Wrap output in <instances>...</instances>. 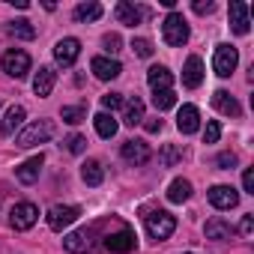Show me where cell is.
Returning <instances> with one entry per match:
<instances>
[{"instance_id":"1","label":"cell","mask_w":254,"mask_h":254,"mask_svg":"<svg viewBox=\"0 0 254 254\" xmlns=\"http://www.w3.org/2000/svg\"><path fill=\"white\" fill-rule=\"evenodd\" d=\"M51 138H54V123H51V120H33V123H27L24 129L18 132L15 144H18L21 150H30V147L48 144Z\"/></svg>"},{"instance_id":"2","label":"cell","mask_w":254,"mask_h":254,"mask_svg":"<svg viewBox=\"0 0 254 254\" xmlns=\"http://www.w3.org/2000/svg\"><path fill=\"white\" fill-rule=\"evenodd\" d=\"M144 224H147V233H150L156 242L168 239V236L177 230V218H174L171 212H165V209H153V212H147V215H144Z\"/></svg>"},{"instance_id":"3","label":"cell","mask_w":254,"mask_h":254,"mask_svg":"<svg viewBox=\"0 0 254 254\" xmlns=\"http://www.w3.org/2000/svg\"><path fill=\"white\" fill-rule=\"evenodd\" d=\"M189 21L180 15V12H171L165 21H162V36H165V42L168 45H174V48H180V45H186L189 42Z\"/></svg>"},{"instance_id":"4","label":"cell","mask_w":254,"mask_h":254,"mask_svg":"<svg viewBox=\"0 0 254 254\" xmlns=\"http://www.w3.org/2000/svg\"><path fill=\"white\" fill-rule=\"evenodd\" d=\"M236 63H239V51L233 45H218L215 54H212V69L218 78H230L236 72Z\"/></svg>"},{"instance_id":"5","label":"cell","mask_w":254,"mask_h":254,"mask_svg":"<svg viewBox=\"0 0 254 254\" xmlns=\"http://www.w3.org/2000/svg\"><path fill=\"white\" fill-rule=\"evenodd\" d=\"M36 221H39V206L30 203V200L15 203L12 212H9V224H12V230H30Z\"/></svg>"},{"instance_id":"6","label":"cell","mask_w":254,"mask_h":254,"mask_svg":"<svg viewBox=\"0 0 254 254\" xmlns=\"http://www.w3.org/2000/svg\"><path fill=\"white\" fill-rule=\"evenodd\" d=\"M102 245H105L111 254H129V251H135L138 236H135V230H132V227H120L117 233H108Z\"/></svg>"},{"instance_id":"7","label":"cell","mask_w":254,"mask_h":254,"mask_svg":"<svg viewBox=\"0 0 254 254\" xmlns=\"http://www.w3.org/2000/svg\"><path fill=\"white\" fill-rule=\"evenodd\" d=\"M0 66H3V72L9 78H24L30 72V54L21 51V48H9L3 54V60H0Z\"/></svg>"},{"instance_id":"8","label":"cell","mask_w":254,"mask_h":254,"mask_svg":"<svg viewBox=\"0 0 254 254\" xmlns=\"http://www.w3.org/2000/svg\"><path fill=\"white\" fill-rule=\"evenodd\" d=\"M120 156L129 162V165H147L150 159H153V150H150V144L147 141H138V138H132V141H126L123 144V150H120Z\"/></svg>"},{"instance_id":"9","label":"cell","mask_w":254,"mask_h":254,"mask_svg":"<svg viewBox=\"0 0 254 254\" xmlns=\"http://www.w3.org/2000/svg\"><path fill=\"white\" fill-rule=\"evenodd\" d=\"M78 215H81V209H78V206H63V203H57V206H51V209H48L45 221H48V227H51V230H57V233H60V230H66Z\"/></svg>"},{"instance_id":"10","label":"cell","mask_w":254,"mask_h":254,"mask_svg":"<svg viewBox=\"0 0 254 254\" xmlns=\"http://www.w3.org/2000/svg\"><path fill=\"white\" fill-rule=\"evenodd\" d=\"M63 245L69 254H87L93 248V227H81V230H72L69 236H63Z\"/></svg>"},{"instance_id":"11","label":"cell","mask_w":254,"mask_h":254,"mask_svg":"<svg viewBox=\"0 0 254 254\" xmlns=\"http://www.w3.org/2000/svg\"><path fill=\"white\" fill-rule=\"evenodd\" d=\"M90 69H93V75H96L99 81H114V78L123 75V66H120V60H114V57H93Z\"/></svg>"},{"instance_id":"12","label":"cell","mask_w":254,"mask_h":254,"mask_svg":"<svg viewBox=\"0 0 254 254\" xmlns=\"http://www.w3.org/2000/svg\"><path fill=\"white\" fill-rule=\"evenodd\" d=\"M209 203L215 209H233L239 203V191L233 186H212L209 189Z\"/></svg>"},{"instance_id":"13","label":"cell","mask_w":254,"mask_h":254,"mask_svg":"<svg viewBox=\"0 0 254 254\" xmlns=\"http://www.w3.org/2000/svg\"><path fill=\"white\" fill-rule=\"evenodd\" d=\"M78 54H81V42L72 39V36H66V39H60V42L54 45V60H57L60 66H72V63L78 60Z\"/></svg>"},{"instance_id":"14","label":"cell","mask_w":254,"mask_h":254,"mask_svg":"<svg viewBox=\"0 0 254 254\" xmlns=\"http://www.w3.org/2000/svg\"><path fill=\"white\" fill-rule=\"evenodd\" d=\"M177 129L183 135H194L200 129V111L194 105H183L180 108V114H177Z\"/></svg>"},{"instance_id":"15","label":"cell","mask_w":254,"mask_h":254,"mask_svg":"<svg viewBox=\"0 0 254 254\" xmlns=\"http://www.w3.org/2000/svg\"><path fill=\"white\" fill-rule=\"evenodd\" d=\"M54 84H57V72H54L51 66H39V72L33 75V93H36L39 99H45V96H51Z\"/></svg>"},{"instance_id":"16","label":"cell","mask_w":254,"mask_h":254,"mask_svg":"<svg viewBox=\"0 0 254 254\" xmlns=\"http://www.w3.org/2000/svg\"><path fill=\"white\" fill-rule=\"evenodd\" d=\"M24 120H27V111H24L21 105H12V108L6 111L3 123H0V135H3V138H12V135L18 132V126H24Z\"/></svg>"},{"instance_id":"17","label":"cell","mask_w":254,"mask_h":254,"mask_svg":"<svg viewBox=\"0 0 254 254\" xmlns=\"http://www.w3.org/2000/svg\"><path fill=\"white\" fill-rule=\"evenodd\" d=\"M183 84L189 87V90H194V87H200L203 84V60L200 57H189L186 60V66H183Z\"/></svg>"},{"instance_id":"18","label":"cell","mask_w":254,"mask_h":254,"mask_svg":"<svg viewBox=\"0 0 254 254\" xmlns=\"http://www.w3.org/2000/svg\"><path fill=\"white\" fill-rule=\"evenodd\" d=\"M230 27H233V33H236V36H245V33L251 30L248 6H245V3H239V0H233V3H230Z\"/></svg>"},{"instance_id":"19","label":"cell","mask_w":254,"mask_h":254,"mask_svg":"<svg viewBox=\"0 0 254 254\" xmlns=\"http://www.w3.org/2000/svg\"><path fill=\"white\" fill-rule=\"evenodd\" d=\"M39 174H42V153L15 168V177H18V183H24V186H33V183L39 180Z\"/></svg>"},{"instance_id":"20","label":"cell","mask_w":254,"mask_h":254,"mask_svg":"<svg viewBox=\"0 0 254 254\" xmlns=\"http://www.w3.org/2000/svg\"><path fill=\"white\" fill-rule=\"evenodd\" d=\"M114 12H117V21L126 24V27H135V24H141V18H144V9H138L135 3H129V0H120Z\"/></svg>"},{"instance_id":"21","label":"cell","mask_w":254,"mask_h":254,"mask_svg":"<svg viewBox=\"0 0 254 254\" xmlns=\"http://www.w3.org/2000/svg\"><path fill=\"white\" fill-rule=\"evenodd\" d=\"M147 84L153 87V93H159V90H171L174 75H171L168 66H150V69H147Z\"/></svg>"},{"instance_id":"22","label":"cell","mask_w":254,"mask_h":254,"mask_svg":"<svg viewBox=\"0 0 254 254\" xmlns=\"http://www.w3.org/2000/svg\"><path fill=\"white\" fill-rule=\"evenodd\" d=\"M147 117H144V102L135 96V99H129V102H123V123L126 126H141Z\"/></svg>"},{"instance_id":"23","label":"cell","mask_w":254,"mask_h":254,"mask_svg":"<svg viewBox=\"0 0 254 254\" xmlns=\"http://www.w3.org/2000/svg\"><path fill=\"white\" fill-rule=\"evenodd\" d=\"M203 233H206V239H218V242L233 239V227H230L224 218H209L206 227H203Z\"/></svg>"},{"instance_id":"24","label":"cell","mask_w":254,"mask_h":254,"mask_svg":"<svg viewBox=\"0 0 254 254\" xmlns=\"http://www.w3.org/2000/svg\"><path fill=\"white\" fill-rule=\"evenodd\" d=\"M212 105H215L221 114H227V117H239V102H236L227 90H215V93H212Z\"/></svg>"},{"instance_id":"25","label":"cell","mask_w":254,"mask_h":254,"mask_svg":"<svg viewBox=\"0 0 254 254\" xmlns=\"http://www.w3.org/2000/svg\"><path fill=\"white\" fill-rule=\"evenodd\" d=\"M189 197H191V183L183 180V177H177V180L168 186V200H171V203H186Z\"/></svg>"},{"instance_id":"26","label":"cell","mask_w":254,"mask_h":254,"mask_svg":"<svg viewBox=\"0 0 254 254\" xmlns=\"http://www.w3.org/2000/svg\"><path fill=\"white\" fill-rule=\"evenodd\" d=\"M81 180H84L87 186H102V180H105L102 165H99L96 159H87V162L81 165Z\"/></svg>"},{"instance_id":"27","label":"cell","mask_w":254,"mask_h":254,"mask_svg":"<svg viewBox=\"0 0 254 254\" xmlns=\"http://www.w3.org/2000/svg\"><path fill=\"white\" fill-rule=\"evenodd\" d=\"M6 33L15 36V39H33V36H36V27H33L27 18H18V21H9V24H6Z\"/></svg>"},{"instance_id":"28","label":"cell","mask_w":254,"mask_h":254,"mask_svg":"<svg viewBox=\"0 0 254 254\" xmlns=\"http://www.w3.org/2000/svg\"><path fill=\"white\" fill-rule=\"evenodd\" d=\"M72 15H75V21H96V18H102V6L96 3V0H90V3H78Z\"/></svg>"},{"instance_id":"29","label":"cell","mask_w":254,"mask_h":254,"mask_svg":"<svg viewBox=\"0 0 254 254\" xmlns=\"http://www.w3.org/2000/svg\"><path fill=\"white\" fill-rule=\"evenodd\" d=\"M93 123H96V132H99L102 138H114V135H117V120H114L111 114L102 111V114L93 117Z\"/></svg>"},{"instance_id":"30","label":"cell","mask_w":254,"mask_h":254,"mask_svg":"<svg viewBox=\"0 0 254 254\" xmlns=\"http://www.w3.org/2000/svg\"><path fill=\"white\" fill-rule=\"evenodd\" d=\"M153 105H156V111H168V108H174V105H177L174 90H159V93H153Z\"/></svg>"},{"instance_id":"31","label":"cell","mask_w":254,"mask_h":254,"mask_svg":"<svg viewBox=\"0 0 254 254\" xmlns=\"http://www.w3.org/2000/svg\"><path fill=\"white\" fill-rule=\"evenodd\" d=\"M60 117H63V123H69V126H75V123H81V120L87 117V111H84L81 105H66V108L60 111Z\"/></svg>"},{"instance_id":"32","label":"cell","mask_w":254,"mask_h":254,"mask_svg":"<svg viewBox=\"0 0 254 254\" xmlns=\"http://www.w3.org/2000/svg\"><path fill=\"white\" fill-rule=\"evenodd\" d=\"M159 159H162V165H165V168H174V165L183 159V150H180V147H174V144H168V147L159 153Z\"/></svg>"},{"instance_id":"33","label":"cell","mask_w":254,"mask_h":254,"mask_svg":"<svg viewBox=\"0 0 254 254\" xmlns=\"http://www.w3.org/2000/svg\"><path fill=\"white\" fill-rule=\"evenodd\" d=\"M66 150H69L72 156H81V153L87 150V138H84V135H69V138H66Z\"/></svg>"},{"instance_id":"34","label":"cell","mask_w":254,"mask_h":254,"mask_svg":"<svg viewBox=\"0 0 254 254\" xmlns=\"http://www.w3.org/2000/svg\"><path fill=\"white\" fill-rule=\"evenodd\" d=\"M221 138V123L218 120H209L206 129H203V144H215Z\"/></svg>"},{"instance_id":"35","label":"cell","mask_w":254,"mask_h":254,"mask_svg":"<svg viewBox=\"0 0 254 254\" xmlns=\"http://www.w3.org/2000/svg\"><path fill=\"white\" fill-rule=\"evenodd\" d=\"M120 105H123V93H105V96H102V108H105V114H108V111H117Z\"/></svg>"},{"instance_id":"36","label":"cell","mask_w":254,"mask_h":254,"mask_svg":"<svg viewBox=\"0 0 254 254\" xmlns=\"http://www.w3.org/2000/svg\"><path fill=\"white\" fill-rule=\"evenodd\" d=\"M132 51H135L138 57H153V45H150V39H135V42H132Z\"/></svg>"},{"instance_id":"37","label":"cell","mask_w":254,"mask_h":254,"mask_svg":"<svg viewBox=\"0 0 254 254\" xmlns=\"http://www.w3.org/2000/svg\"><path fill=\"white\" fill-rule=\"evenodd\" d=\"M215 162H218L221 171H233V168H236V153H218Z\"/></svg>"},{"instance_id":"38","label":"cell","mask_w":254,"mask_h":254,"mask_svg":"<svg viewBox=\"0 0 254 254\" xmlns=\"http://www.w3.org/2000/svg\"><path fill=\"white\" fill-rule=\"evenodd\" d=\"M102 45H105L111 54H117V51H120V36H117V33H108V36L102 39Z\"/></svg>"},{"instance_id":"39","label":"cell","mask_w":254,"mask_h":254,"mask_svg":"<svg viewBox=\"0 0 254 254\" xmlns=\"http://www.w3.org/2000/svg\"><path fill=\"white\" fill-rule=\"evenodd\" d=\"M242 189H245L248 194H254V171H251V168L242 171Z\"/></svg>"},{"instance_id":"40","label":"cell","mask_w":254,"mask_h":254,"mask_svg":"<svg viewBox=\"0 0 254 254\" xmlns=\"http://www.w3.org/2000/svg\"><path fill=\"white\" fill-rule=\"evenodd\" d=\"M197 15H209L212 9H215V3H212V0H206V3H203V0H194V6H191Z\"/></svg>"},{"instance_id":"41","label":"cell","mask_w":254,"mask_h":254,"mask_svg":"<svg viewBox=\"0 0 254 254\" xmlns=\"http://www.w3.org/2000/svg\"><path fill=\"white\" fill-rule=\"evenodd\" d=\"M239 230H242L245 236H251V230H254V215H242V224H239Z\"/></svg>"},{"instance_id":"42","label":"cell","mask_w":254,"mask_h":254,"mask_svg":"<svg viewBox=\"0 0 254 254\" xmlns=\"http://www.w3.org/2000/svg\"><path fill=\"white\" fill-rule=\"evenodd\" d=\"M144 126H147V132H159L162 129V120H147Z\"/></svg>"},{"instance_id":"43","label":"cell","mask_w":254,"mask_h":254,"mask_svg":"<svg viewBox=\"0 0 254 254\" xmlns=\"http://www.w3.org/2000/svg\"><path fill=\"white\" fill-rule=\"evenodd\" d=\"M186 254H191V251H186Z\"/></svg>"}]
</instances>
